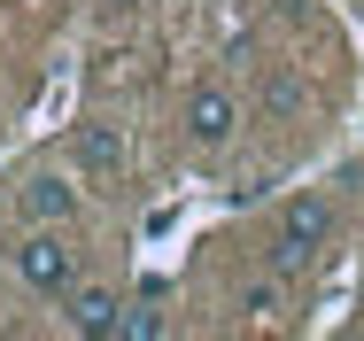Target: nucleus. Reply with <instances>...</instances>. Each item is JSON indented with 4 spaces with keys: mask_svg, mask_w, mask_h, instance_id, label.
Returning a JSON list of instances; mask_svg holds the SVG:
<instances>
[{
    "mask_svg": "<svg viewBox=\"0 0 364 341\" xmlns=\"http://www.w3.org/2000/svg\"><path fill=\"white\" fill-rule=\"evenodd\" d=\"M16 279H23L31 295H55V303L77 287V248L63 241V225H39V233L16 248Z\"/></svg>",
    "mask_w": 364,
    "mask_h": 341,
    "instance_id": "1",
    "label": "nucleus"
},
{
    "mask_svg": "<svg viewBox=\"0 0 364 341\" xmlns=\"http://www.w3.org/2000/svg\"><path fill=\"white\" fill-rule=\"evenodd\" d=\"M333 241V202L326 194H294L287 209H279V272H294L310 248H326Z\"/></svg>",
    "mask_w": 364,
    "mask_h": 341,
    "instance_id": "2",
    "label": "nucleus"
},
{
    "mask_svg": "<svg viewBox=\"0 0 364 341\" xmlns=\"http://www.w3.org/2000/svg\"><path fill=\"white\" fill-rule=\"evenodd\" d=\"M232 125H240V101H232L225 85H194V93H186V140H194V147H225Z\"/></svg>",
    "mask_w": 364,
    "mask_h": 341,
    "instance_id": "3",
    "label": "nucleus"
},
{
    "mask_svg": "<svg viewBox=\"0 0 364 341\" xmlns=\"http://www.w3.org/2000/svg\"><path fill=\"white\" fill-rule=\"evenodd\" d=\"M63 303H70V326L85 341H124V318H132V310H124L109 287H70Z\"/></svg>",
    "mask_w": 364,
    "mask_h": 341,
    "instance_id": "4",
    "label": "nucleus"
},
{
    "mask_svg": "<svg viewBox=\"0 0 364 341\" xmlns=\"http://www.w3.org/2000/svg\"><path fill=\"white\" fill-rule=\"evenodd\" d=\"M70 155H77V171L109 179V171H124V132H117V125H101V117H85V125L70 132Z\"/></svg>",
    "mask_w": 364,
    "mask_h": 341,
    "instance_id": "5",
    "label": "nucleus"
},
{
    "mask_svg": "<svg viewBox=\"0 0 364 341\" xmlns=\"http://www.w3.org/2000/svg\"><path fill=\"white\" fill-rule=\"evenodd\" d=\"M23 209H31L39 225H70L77 217V187L55 179V171H31V179H23Z\"/></svg>",
    "mask_w": 364,
    "mask_h": 341,
    "instance_id": "6",
    "label": "nucleus"
},
{
    "mask_svg": "<svg viewBox=\"0 0 364 341\" xmlns=\"http://www.w3.org/2000/svg\"><path fill=\"white\" fill-rule=\"evenodd\" d=\"M240 310H248V318H279V287H272V279H256V287L240 295Z\"/></svg>",
    "mask_w": 364,
    "mask_h": 341,
    "instance_id": "7",
    "label": "nucleus"
}]
</instances>
